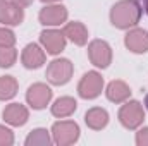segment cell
Instances as JSON below:
<instances>
[{
  "label": "cell",
  "instance_id": "cell-23",
  "mask_svg": "<svg viewBox=\"0 0 148 146\" xmlns=\"http://www.w3.org/2000/svg\"><path fill=\"white\" fill-rule=\"evenodd\" d=\"M136 141H138V145H148V127L138 132Z\"/></svg>",
  "mask_w": 148,
  "mask_h": 146
},
{
  "label": "cell",
  "instance_id": "cell-4",
  "mask_svg": "<svg viewBox=\"0 0 148 146\" xmlns=\"http://www.w3.org/2000/svg\"><path fill=\"white\" fill-rule=\"evenodd\" d=\"M102 86H103V81H102L100 74L88 72V74H84V76H83V79H81V83H79L77 91H79V95H81L83 98H95V96H98V95H100Z\"/></svg>",
  "mask_w": 148,
  "mask_h": 146
},
{
  "label": "cell",
  "instance_id": "cell-17",
  "mask_svg": "<svg viewBox=\"0 0 148 146\" xmlns=\"http://www.w3.org/2000/svg\"><path fill=\"white\" fill-rule=\"evenodd\" d=\"M74 110H76V102H74L73 98H60V100H57L55 102V105L52 107V113L55 115V117H67V115H71Z\"/></svg>",
  "mask_w": 148,
  "mask_h": 146
},
{
  "label": "cell",
  "instance_id": "cell-2",
  "mask_svg": "<svg viewBox=\"0 0 148 146\" xmlns=\"http://www.w3.org/2000/svg\"><path fill=\"white\" fill-rule=\"evenodd\" d=\"M119 119H121V122H122L124 127L134 129V127H138V126L143 122L145 113H143V108H141V105H140L138 102H131V103H126V105L121 108Z\"/></svg>",
  "mask_w": 148,
  "mask_h": 146
},
{
  "label": "cell",
  "instance_id": "cell-8",
  "mask_svg": "<svg viewBox=\"0 0 148 146\" xmlns=\"http://www.w3.org/2000/svg\"><path fill=\"white\" fill-rule=\"evenodd\" d=\"M29 105L33 108H43L47 107V103L50 102L52 98V91L50 88H47L45 84H35L28 89V95H26Z\"/></svg>",
  "mask_w": 148,
  "mask_h": 146
},
{
  "label": "cell",
  "instance_id": "cell-13",
  "mask_svg": "<svg viewBox=\"0 0 148 146\" xmlns=\"http://www.w3.org/2000/svg\"><path fill=\"white\" fill-rule=\"evenodd\" d=\"M45 53L38 48V45H28L23 52V64L28 69H36L43 64Z\"/></svg>",
  "mask_w": 148,
  "mask_h": 146
},
{
  "label": "cell",
  "instance_id": "cell-16",
  "mask_svg": "<svg viewBox=\"0 0 148 146\" xmlns=\"http://www.w3.org/2000/svg\"><path fill=\"white\" fill-rule=\"evenodd\" d=\"M64 35L71 38L76 45H84L86 38H88V31H86V28L81 23H71V24L66 26Z\"/></svg>",
  "mask_w": 148,
  "mask_h": 146
},
{
  "label": "cell",
  "instance_id": "cell-19",
  "mask_svg": "<svg viewBox=\"0 0 148 146\" xmlns=\"http://www.w3.org/2000/svg\"><path fill=\"white\" fill-rule=\"evenodd\" d=\"M50 143V138H48V134H47V131L45 129H36V131H33L29 136H28V139H26V145L31 146V145H48Z\"/></svg>",
  "mask_w": 148,
  "mask_h": 146
},
{
  "label": "cell",
  "instance_id": "cell-18",
  "mask_svg": "<svg viewBox=\"0 0 148 146\" xmlns=\"http://www.w3.org/2000/svg\"><path fill=\"white\" fill-rule=\"evenodd\" d=\"M17 91V83L14 77L10 76H5V77H0V100H9L16 95Z\"/></svg>",
  "mask_w": 148,
  "mask_h": 146
},
{
  "label": "cell",
  "instance_id": "cell-21",
  "mask_svg": "<svg viewBox=\"0 0 148 146\" xmlns=\"http://www.w3.org/2000/svg\"><path fill=\"white\" fill-rule=\"evenodd\" d=\"M14 41H16V38L12 35V31L0 28V46H12Z\"/></svg>",
  "mask_w": 148,
  "mask_h": 146
},
{
  "label": "cell",
  "instance_id": "cell-9",
  "mask_svg": "<svg viewBox=\"0 0 148 146\" xmlns=\"http://www.w3.org/2000/svg\"><path fill=\"white\" fill-rule=\"evenodd\" d=\"M67 19V10L62 5H52V7H45L40 12V21L45 26H55L60 24Z\"/></svg>",
  "mask_w": 148,
  "mask_h": 146
},
{
  "label": "cell",
  "instance_id": "cell-20",
  "mask_svg": "<svg viewBox=\"0 0 148 146\" xmlns=\"http://www.w3.org/2000/svg\"><path fill=\"white\" fill-rule=\"evenodd\" d=\"M17 53L10 46H0V67H10L16 60Z\"/></svg>",
  "mask_w": 148,
  "mask_h": 146
},
{
  "label": "cell",
  "instance_id": "cell-7",
  "mask_svg": "<svg viewBox=\"0 0 148 146\" xmlns=\"http://www.w3.org/2000/svg\"><path fill=\"white\" fill-rule=\"evenodd\" d=\"M88 53H90L91 62L98 67H107L110 64V46L105 41H93L90 45Z\"/></svg>",
  "mask_w": 148,
  "mask_h": 146
},
{
  "label": "cell",
  "instance_id": "cell-26",
  "mask_svg": "<svg viewBox=\"0 0 148 146\" xmlns=\"http://www.w3.org/2000/svg\"><path fill=\"white\" fill-rule=\"evenodd\" d=\"M43 2H55V0H43Z\"/></svg>",
  "mask_w": 148,
  "mask_h": 146
},
{
  "label": "cell",
  "instance_id": "cell-28",
  "mask_svg": "<svg viewBox=\"0 0 148 146\" xmlns=\"http://www.w3.org/2000/svg\"><path fill=\"white\" fill-rule=\"evenodd\" d=\"M143 2H145V3H147V2H148V0H143Z\"/></svg>",
  "mask_w": 148,
  "mask_h": 146
},
{
  "label": "cell",
  "instance_id": "cell-22",
  "mask_svg": "<svg viewBox=\"0 0 148 146\" xmlns=\"http://www.w3.org/2000/svg\"><path fill=\"white\" fill-rule=\"evenodd\" d=\"M12 141H14L12 132L0 126V145H12Z\"/></svg>",
  "mask_w": 148,
  "mask_h": 146
},
{
  "label": "cell",
  "instance_id": "cell-25",
  "mask_svg": "<svg viewBox=\"0 0 148 146\" xmlns=\"http://www.w3.org/2000/svg\"><path fill=\"white\" fill-rule=\"evenodd\" d=\"M145 107H147V110H148V95L145 96Z\"/></svg>",
  "mask_w": 148,
  "mask_h": 146
},
{
  "label": "cell",
  "instance_id": "cell-1",
  "mask_svg": "<svg viewBox=\"0 0 148 146\" xmlns=\"http://www.w3.org/2000/svg\"><path fill=\"white\" fill-rule=\"evenodd\" d=\"M141 17V7L136 0H122L114 5L110 12L112 24L117 28H129L134 26Z\"/></svg>",
  "mask_w": 148,
  "mask_h": 146
},
{
  "label": "cell",
  "instance_id": "cell-15",
  "mask_svg": "<svg viewBox=\"0 0 148 146\" xmlns=\"http://www.w3.org/2000/svg\"><path fill=\"white\" fill-rule=\"evenodd\" d=\"M109 122V113L103 108H91L86 113V124L91 129H102Z\"/></svg>",
  "mask_w": 148,
  "mask_h": 146
},
{
  "label": "cell",
  "instance_id": "cell-11",
  "mask_svg": "<svg viewBox=\"0 0 148 146\" xmlns=\"http://www.w3.org/2000/svg\"><path fill=\"white\" fill-rule=\"evenodd\" d=\"M41 43L45 45V48L50 53H59L66 46L64 35L59 33V31H43L41 33Z\"/></svg>",
  "mask_w": 148,
  "mask_h": 146
},
{
  "label": "cell",
  "instance_id": "cell-14",
  "mask_svg": "<svg viewBox=\"0 0 148 146\" xmlns=\"http://www.w3.org/2000/svg\"><path fill=\"white\" fill-rule=\"evenodd\" d=\"M107 96H109L110 102L121 103V102H124L129 96V88L122 81H114V83L109 84V88H107Z\"/></svg>",
  "mask_w": 148,
  "mask_h": 146
},
{
  "label": "cell",
  "instance_id": "cell-10",
  "mask_svg": "<svg viewBox=\"0 0 148 146\" xmlns=\"http://www.w3.org/2000/svg\"><path fill=\"white\" fill-rule=\"evenodd\" d=\"M126 45L131 52L136 53H143L148 50V33L143 29H134L131 33H127L126 36Z\"/></svg>",
  "mask_w": 148,
  "mask_h": 146
},
{
  "label": "cell",
  "instance_id": "cell-12",
  "mask_svg": "<svg viewBox=\"0 0 148 146\" xmlns=\"http://www.w3.org/2000/svg\"><path fill=\"white\" fill-rule=\"evenodd\" d=\"M3 119L12 126H23L28 120V110L19 103H12L3 110Z\"/></svg>",
  "mask_w": 148,
  "mask_h": 146
},
{
  "label": "cell",
  "instance_id": "cell-5",
  "mask_svg": "<svg viewBox=\"0 0 148 146\" xmlns=\"http://www.w3.org/2000/svg\"><path fill=\"white\" fill-rule=\"evenodd\" d=\"M73 74V65L69 60H53L47 71V77L53 84H64Z\"/></svg>",
  "mask_w": 148,
  "mask_h": 146
},
{
  "label": "cell",
  "instance_id": "cell-24",
  "mask_svg": "<svg viewBox=\"0 0 148 146\" xmlns=\"http://www.w3.org/2000/svg\"><path fill=\"white\" fill-rule=\"evenodd\" d=\"M10 2H14V3H17V5H21V7H26V5H29L33 0H10Z\"/></svg>",
  "mask_w": 148,
  "mask_h": 146
},
{
  "label": "cell",
  "instance_id": "cell-6",
  "mask_svg": "<svg viewBox=\"0 0 148 146\" xmlns=\"http://www.w3.org/2000/svg\"><path fill=\"white\" fill-rule=\"evenodd\" d=\"M23 17H24V12H23L21 5L14 3L10 0L9 2H5V0L0 2V23L16 26V24H21Z\"/></svg>",
  "mask_w": 148,
  "mask_h": 146
},
{
  "label": "cell",
  "instance_id": "cell-3",
  "mask_svg": "<svg viewBox=\"0 0 148 146\" xmlns=\"http://www.w3.org/2000/svg\"><path fill=\"white\" fill-rule=\"evenodd\" d=\"M52 132H53V141L59 145H71L79 138V127L74 122H57Z\"/></svg>",
  "mask_w": 148,
  "mask_h": 146
},
{
  "label": "cell",
  "instance_id": "cell-27",
  "mask_svg": "<svg viewBox=\"0 0 148 146\" xmlns=\"http://www.w3.org/2000/svg\"><path fill=\"white\" fill-rule=\"evenodd\" d=\"M145 5H147V12H148V2H147V3H145Z\"/></svg>",
  "mask_w": 148,
  "mask_h": 146
}]
</instances>
